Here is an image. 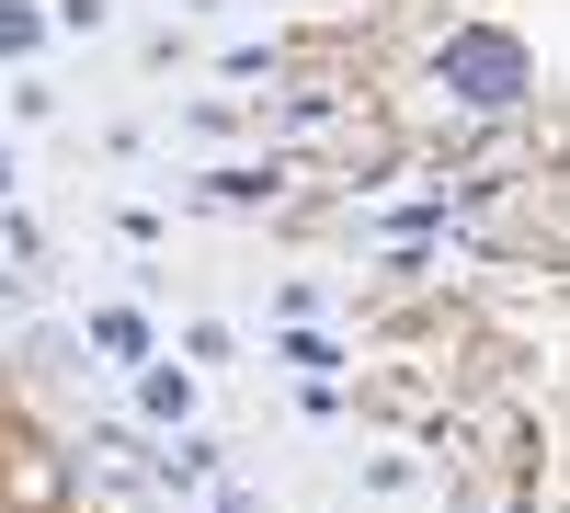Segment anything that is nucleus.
I'll return each instance as SVG.
<instances>
[{
    "label": "nucleus",
    "instance_id": "6",
    "mask_svg": "<svg viewBox=\"0 0 570 513\" xmlns=\"http://www.w3.org/2000/svg\"><path fill=\"white\" fill-rule=\"evenodd\" d=\"M274 160H206L195 182H183V195H195V206H274Z\"/></svg>",
    "mask_w": 570,
    "mask_h": 513
},
{
    "label": "nucleus",
    "instance_id": "13",
    "mask_svg": "<svg viewBox=\"0 0 570 513\" xmlns=\"http://www.w3.org/2000/svg\"><path fill=\"white\" fill-rule=\"evenodd\" d=\"M171 12H183V23H228V12H240V0H171Z\"/></svg>",
    "mask_w": 570,
    "mask_h": 513
},
{
    "label": "nucleus",
    "instance_id": "4",
    "mask_svg": "<svg viewBox=\"0 0 570 513\" xmlns=\"http://www.w3.org/2000/svg\"><path fill=\"white\" fill-rule=\"evenodd\" d=\"M217 480H228V445H217L206 423H195V434H149V491H160V502H206Z\"/></svg>",
    "mask_w": 570,
    "mask_h": 513
},
{
    "label": "nucleus",
    "instance_id": "14",
    "mask_svg": "<svg viewBox=\"0 0 570 513\" xmlns=\"http://www.w3.org/2000/svg\"><path fill=\"white\" fill-rule=\"evenodd\" d=\"M0 126H12V69H0Z\"/></svg>",
    "mask_w": 570,
    "mask_h": 513
},
{
    "label": "nucleus",
    "instance_id": "12",
    "mask_svg": "<svg viewBox=\"0 0 570 513\" xmlns=\"http://www.w3.org/2000/svg\"><path fill=\"white\" fill-rule=\"evenodd\" d=\"M0 206H23V137L0 126Z\"/></svg>",
    "mask_w": 570,
    "mask_h": 513
},
{
    "label": "nucleus",
    "instance_id": "8",
    "mask_svg": "<svg viewBox=\"0 0 570 513\" xmlns=\"http://www.w3.org/2000/svg\"><path fill=\"white\" fill-rule=\"evenodd\" d=\"M171 354H183V365H206V377H217V365H240L252 343L228 332V319H183V332H171Z\"/></svg>",
    "mask_w": 570,
    "mask_h": 513
},
{
    "label": "nucleus",
    "instance_id": "3",
    "mask_svg": "<svg viewBox=\"0 0 570 513\" xmlns=\"http://www.w3.org/2000/svg\"><path fill=\"white\" fill-rule=\"evenodd\" d=\"M126 411H137V434H195V423H206V365L149 354V365L126 377Z\"/></svg>",
    "mask_w": 570,
    "mask_h": 513
},
{
    "label": "nucleus",
    "instance_id": "2",
    "mask_svg": "<svg viewBox=\"0 0 570 513\" xmlns=\"http://www.w3.org/2000/svg\"><path fill=\"white\" fill-rule=\"evenodd\" d=\"M80 354L104 365V377H137L149 354H171V332H160L137 297H80Z\"/></svg>",
    "mask_w": 570,
    "mask_h": 513
},
{
    "label": "nucleus",
    "instance_id": "11",
    "mask_svg": "<svg viewBox=\"0 0 570 513\" xmlns=\"http://www.w3.org/2000/svg\"><path fill=\"white\" fill-rule=\"evenodd\" d=\"M376 502H400V491H422V468H411V456H365V468H354Z\"/></svg>",
    "mask_w": 570,
    "mask_h": 513
},
{
    "label": "nucleus",
    "instance_id": "5",
    "mask_svg": "<svg viewBox=\"0 0 570 513\" xmlns=\"http://www.w3.org/2000/svg\"><path fill=\"white\" fill-rule=\"evenodd\" d=\"M263 365H274V377H297V388H320V377H343V365H354V343L331 332V319H274V332H263Z\"/></svg>",
    "mask_w": 570,
    "mask_h": 513
},
{
    "label": "nucleus",
    "instance_id": "10",
    "mask_svg": "<svg viewBox=\"0 0 570 513\" xmlns=\"http://www.w3.org/2000/svg\"><path fill=\"white\" fill-rule=\"evenodd\" d=\"M46 12H58V34H80V46L115 34V0H46Z\"/></svg>",
    "mask_w": 570,
    "mask_h": 513
},
{
    "label": "nucleus",
    "instance_id": "9",
    "mask_svg": "<svg viewBox=\"0 0 570 513\" xmlns=\"http://www.w3.org/2000/svg\"><path fill=\"white\" fill-rule=\"evenodd\" d=\"M274 319H331V286H320V274H297V286H274ZM274 319H263V332H274Z\"/></svg>",
    "mask_w": 570,
    "mask_h": 513
},
{
    "label": "nucleus",
    "instance_id": "7",
    "mask_svg": "<svg viewBox=\"0 0 570 513\" xmlns=\"http://www.w3.org/2000/svg\"><path fill=\"white\" fill-rule=\"evenodd\" d=\"M46 46H58V12H46V0H0V69L23 80Z\"/></svg>",
    "mask_w": 570,
    "mask_h": 513
},
{
    "label": "nucleus",
    "instance_id": "1",
    "mask_svg": "<svg viewBox=\"0 0 570 513\" xmlns=\"http://www.w3.org/2000/svg\"><path fill=\"white\" fill-rule=\"evenodd\" d=\"M434 80L456 91V103L502 115V103H525V91H537V58H525L513 34H491V23H456V34H445V58H434Z\"/></svg>",
    "mask_w": 570,
    "mask_h": 513
}]
</instances>
